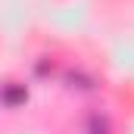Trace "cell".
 Returning <instances> with one entry per match:
<instances>
[{"label":"cell","instance_id":"obj_1","mask_svg":"<svg viewBox=\"0 0 134 134\" xmlns=\"http://www.w3.org/2000/svg\"><path fill=\"white\" fill-rule=\"evenodd\" d=\"M0 100L6 103V106H19V103L28 100V91H25V87H16V84H6V87L0 91Z\"/></svg>","mask_w":134,"mask_h":134},{"label":"cell","instance_id":"obj_2","mask_svg":"<svg viewBox=\"0 0 134 134\" xmlns=\"http://www.w3.org/2000/svg\"><path fill=\"white\" fill-rule=\"evenodd\" d=\"M91 134H109V128H106V119H91Z\"/></svg>","mask_w":134,"mask_h":134}]
</instances>
